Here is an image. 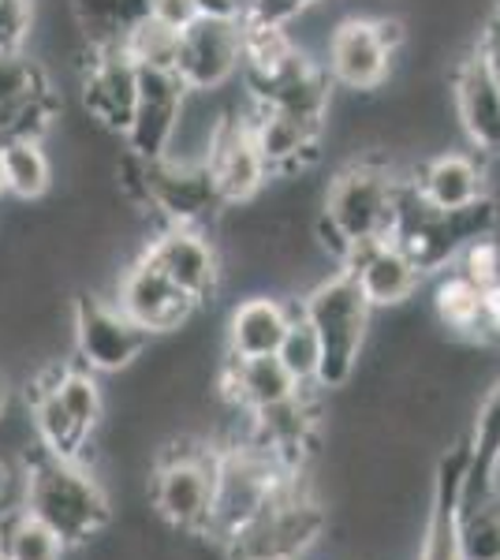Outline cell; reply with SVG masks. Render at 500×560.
Listing matches in <instances>:
<instances>
[{
	"mask_svg": "<svg viewBox=\"0 0 500 560\" xmlns=\"http://www.w3.org/2000/svg\"><path fill=\"white\" fill-rule=\"evenodd\" d=\"M23 509L38 516L68 549L86 546L113 523L105 486L83 464L49 456L42 445L34 456H26Z\"/></svg>",
	"mask_w": 500,
	"mask_h": 560,
	"instance_id": "cell-1",
	"label": "cell"
},
{
	"mask_svg": "<svg viewBox=\"0 0 500 560\" xmlns=\"http://www.w3.org/2000/svg\"><path fill=\"white\" fill-rule=\"evenodd\" d=\"M303 318L311 322L317 348H322V366H317V388H344L351 382L359 355L367 348L370 318L374 306L359 292L351 273H333L306 292L299 303Z\"/></svg>",
	"mask_w": 500,
	"mask_h": 560,
	"instance_id": "cell-2",
	"label": "cell"
},
{
	"mask_svg": "<svg viewBox=\"0 0 500 560\" xmlns=\"http://www.w3.org/2000/svg\"><path fill=\"white\" fill-rule=\"evenodd\" d=\"M325 527H329V512L306 486H299L295 475L221 549L229 560H299L317 546Z\"/></svg>",
	"mask_w": 500,
	"mask_h": 560,
	"instance_id": "cell-3",
	"label": "cell"
},
{
	"mask_svg": "<svg viewBox=\"0 0 500 560\" xmlns=\"http://www.w3.org/2000/svg\"><path fill=\"white\" fill-rule=\"evenodd\" d=\"M299 471H288L277 456L266 453L254 441H235L229 448H217V486H213V512H209V541L224 546L235 530L247 527L269 504V497L295 478Z\"/></svg>",
	"mask_w": 500,
	"mask_h": 560,
	"instance_id": "cell-4",
	"label": "cell"
},
{
	"mask_svg": "<svg viewBox=\"0 0 500 560\" xmlns=\"http://www.w3.org/2000/svg\"><path fill=\"white\" fill-rule=\"evenodd\" d=\"M396 195L399 179L393 168L374 165V161H354L333 176L329 191L322 202V221L344 240H388L396 221Z\"/></svg>",
	"mask_w": 500,
	"mask_h": 560,
	"instance_id": "cell-5",
	"label": "cell"
},
{
	"mask_svg": "<svg viewBox=\"0 0 500 560\" xmlns=\"http://www.w3.org/2000/svg\"><path fill=\"white\" fill-rule=\"evenodd\" d=\"M213 486H217V448H176L165 453L153 467L150 501L153 512L168 527L184 535L202 538L213 512Z\"/></svg>",
	"mask_w": 500,
	"mask_h": 560,
	"instance_id": "cell-6",
	"label": "cell"
},
{
	"mask_svg": "<svg viewBox=\"0 0 500 560\" xmlns=\"http://www.w3.org/2000/svg\"><path fill=\"white\" fill-rule=\"evenodd\" d=\"M71 329H75L83 366L97 374H120L150 345L147 329H139L113 300H97V295H79L71 311Z\"/></svg>",
	"mask_w": 500,
	"mask_h": 560,
	"instance_id": "cell-7",
	"label": "cell"
},
{
	"mask_svg": "<svg viewBox=\"0 0 500 560\" xmlns=\"http://www.w3.org/2000/svg\"><path fill=\"white\" fill-rule=\"evenodd\" d=\"M57 113L60 102L38 60L0 52V142L42 139Z\"/></svg>",
	"mask_w": 500,
	"mask_h": 560,
	"instance_id": "cell-8",
	"label": "cell"
},
{
	"mask_svg": "<svg viewBox=\"0 0 500 560\" xmlns=\"http://www.w3.org/2000/svg\"><path fill=\"white\" fill-rule=\"evenodd\" d=\"M190 90L176 71H153L139 68V94H135L131 120L124 131V147L139 161L165 158L172 139H176L179 116H184Z\"/></svg>",
	"mask_w": 500,
	"mask_h": 560,
	"instance_id": "cell-9",
	"label": "cell"
},
{
	"mask_svg": "<svg viewBox=\"0 0 500 560\" xmlns=\"http://www.w3.org/2000/svg\"><path fill=\"white\" fill-rule=\"evenodd\" d=\"M142 206L158 210L165 224H198L224 202L202 161L158 158L142 161Z\"/></svg>",
	"mask_w": 500,
	"mask_h": 560,
	"instance_id": "cell-10",
	"label": "cell"
},
{
	"mask_svg": "<svg viewBox=\"0 0 500 560\" xmlns=\"http://www.w3.org/2000/svg\"><path fill=\"white\" fill-rule=\"evenodd\" d=\"M206 168L224 206L251 202L269 184V165L254 139L251 113H224L206 150Z\"/></svg>",
	"mask_w": 500,
	"mask_h": 560,
	"instance_id": "cell-11",
	"label": "cell"
},
{
	"mask_svg": "<svg viewBox=\"0 0 500 560\" xmlns=\"http://www.w3.org/2000/svg\"><path fill=\"white\" fill-rule=\"evenodd\" d=\"M113 303L120 306L139 329H147L150 337L184 329V325L195 318L198 306H202L198 300H190L184 288L172 284L147 255H139L124 269Z\"/></svg>",
	"mask_w": 500,
	"mask_h": 560,
	"instance_id": "cell-12",
	"label": "cell"
},
{
	"mask_svg": "<svg viewBox=\"0 0 500 560\" xmlns=\"http://www.w3.org/2000/svg\"><path fill=\"white\" fill-rule=\"evenodd\" d=\"M243 68V26L224 20H195L179 34L176 75L195 94H217Z\"/></svg>",
	"mask_w": 500,
	"mask_h": 560,
	"instance_id": "cell-13",
	"label": "cell"
},
{
	"mask_svg": "<svg viewBox=\"0 0 500 560\" xmlns=\"http://www.w3.org/2000/svg\"><path fill=\"white\" fill-rule=\"evenodd\" d=\"M142 255H147L172 284L184 288L190 300H198V303H209L217 295V288H221V277H224L221 255H217L213 243L198 232V224H165V229L147 243Z\"/></svg>",
	"mask_w": 500,
	"mask_h": 560,
	"instance_id": "cell-14",
	"label": "cell"
},
{
	"mask_svg": "<svg viewBox=\"0 0 500 560\" xmlns=\"http://www.w3.org/2000/svg\"><path fill=\"white\" fill-rule=\"evenodd\" d=\"M393 68V52L385 49L374 20H340L325 38V71H329L333 86L351 90V94H370L388 79Z\"/></svg>",
	"mask_w": 500,
	"mask_h": 560,
	"instance_id": "cell-15",
	"label": "cell"
},
{
	"mask_svg": "<svg viewBox=\"0 0 500 560\" xmlns=\"http://www.w3.org/2000/svg\"><path fill=\"white\" fill-rule=\"evenodd\" d=\"M344 273L354 277L359 292L367 295V303L374 311H393L404 306L422 284V269L415 266L393 240H359L348 247V255L340 261Z\"/></svg>",
	"mask_w": 500,
	"mask_h": 560,
	"instance_id": "cell-16",
	"label": "cell"
},
{
	"mask_svg": "<svg viewBox=\"0 0 500 560\" xmlns=\"http://www.w3.org/2000/svg\"><path fill=\"white\" fill-rule=\"evenodd\" d=\"M94 60L83 79V105L102 128L127 131L131 120L135 94H139V65L124 52V45H105V49H90Z\"/></svg>",
	"mask_w": 500,
	"mask_h": 560,
	"instance_id": "cell-17",
	"label": "cell"
},
{
	"mask_svg": "<svg viewBox=\"0 0 500 560\" xmlns=\"http://www.w3.org/2000/svg\"><path fill=\"white\" fill-rule=\"evenodd\" d=\"M470 464V441L460 438L438 459V475H433V504L430 523H426V538L418 549V560H463L460 553V497L463 478Z\"/></svg>",
	"mask_w": 500,
	"mask_h": 560,
	"instance_id": "cell-18",
	"label": "cell"
},
{
	"mask_svg": "<svg viewBox=\"0 0 500 560\" xmlns=\"http://www.w3.org/2000/svg\"><path fill=\"white\" fill-rule=\"evenodd\" d=\"M452 102H456L463 135H467L481 153L500 158V90L493 79H489L478 52L460 60L456 79H452Z\"/></svg>",
	"mask_w": 500,
	"mask_h": 560,
	"instance_id": "cell-19",
	"label": "cell"
},
{
	"mask_svg": "<svg viewBox=\"0 0 500 560\" xmlns=\"http://www.w3.org/2000/svg\"><path fill=\"white\" fill-rule=\"evenodd\" d=\"M411 184L418 187V195H422L433 210H444V213L470 210V206H478L489 198L486 168H481L475 158L456 153V150L438 153V158L426 161Z\"/></svg>",
	"mask_w": 500,
	"mask_h": 560,
	"instance_id": "cell-20",
	"label": "cell"
},
{
	"mask_svg": "<svg viewBox=\"0 0 500 560\" xmlns=\"http://www.w3.org/2000/svg\"><path fill=\"white\" fill-rule=\"evenodd\" d=\"M299 388H306V385H299L277 355H258V359L224 355L221 393H224V400H232L235 408H243L247 415L288 400Z\"/></svg>",
	"mask_w": 500,
	"mask_h": 560,
	"instance_id": "cell-21",
	"label": "cell"
},
{
	"mask_svg": "<svg viewBox=\"0 0 500 560\" xmlns=\"http://www.w3.org/2000/svg\"><path fill=\"white\" fill-rule=\"evenodd\" d=\"M470 464L463 478L460 504H478L500 497V377L481 396L475 422H470Z\"/></svg>",
	"mask_w": 500,
	"mask_h": 560,
	"instance_id": "cell-22",
	"label": "cell"
},
{
	"mask_svg": "<svg viewBox=\"0 0 500 560\" xmlns=\"http://www.w3.org/2000/svg\"><path fill=\"white\" fill-rule=\"evenodd\" d=\"M254 124V139H258V150L266 158L269 173H295L306 161L317 158V142H322V124L299 120V116L288 113H272V108H258L251 113Z\"/></svg>",
	"mask_w": 500,
	"mask_h": 560,
	"instance_id": "cell-23",
	"label": "cell"
},
{
	"mask_svg": "<svg viewBox=\"0 0 500 560\" xmlns=\"http://www.w3.org/2000/svg\"><path fill=\"white\" fill-rule=\"evenodd\" d=\"M295 318V306L272 295H251L232 311L229 318V355L258 359L277 355L288 325Z\"/></svg>",
	"mask_w": 500,
	"mask_h": 560,
	"instance_id": "cell-24",
	"label": "cell"
},
{
	"mask_svg": "<svg viewBox=\"0 0 500 560\" xmlns=\"http://www.w3.org/2000/svg\"><path fill=\"white\" fill-rule=\"evenodd\" d=\"M60 374H63V366H53V370H45L38 377V385H34V427H38V445L49 456L83 464V453L90 445V430L79 427V422L71 419V411L60 404V396L53 393V385L60 382Z\"/></svg>",
	"mask_w": 500,
	"mask_h": 560,
	"instance_id": "cell-25",
	"label": "cell"
},
{
	"mask_svg": "<svg viewBox=\"0 0 500 560\" xmlns=\"http://www.w3.org/2000/svg\"><path fill=\"white\" fill-rule=\"evenodd\" d=\"M71 12L90 49H105V45H124L127 31L147 20L150 0H71Z\"/></svg>",
	"mask_w": 500,
	"mask_h": 560,
	"instance_id": "cell-26",
	"label": "cell"
},
{
	"mask_svg": "<svg viewBox=\"0 0 500 560\" xmlns=\"http://www.w3.org/2000/svg\"><path fill=\"white\" fill-rule=\"evenodd\" d=\"M68 546L23 509L0 512V560H63Z\"/></svg>",
	"mask_w": 500,
	"mask_h": 560,
	"instance_id": "cell-27",
	"label": "cell"
},
{
	"mask_svg": "<svg viewBox=\"0 0 500 560\" xmlns=\"http://www.w3.org/2000/svg\"><path fill=\"white\" fill-rule=\"evenodd\" d=\"M0 161H4V187L8 195L34 202L49 191L53 184V161L45 153L42 139H12L0 142Z\"/></svg>",
	"mask_w": 500,
	"mask_h": 560,
	"instance_id": "cell-28",
	"label": "cell"
},
{
	"mask_svg": "<svg viewBox=\"0 0 500 560\" xmlns=\"http://www.w3.org/2000/svg\"><path fill=\"white\" fill-rule=\"evenodd\" d=\"M433 311H438L444 329L475 340L478 314H481V288L475 284V280L463 277L460 269H452L449 277H441L438 292H433Z\"/></svg>",
	"mask_w": 500,
	"mask_h": 560,
	"instance_id": "cell-29",
	"label": "cell"
},
{
	"mask_svg": "<svg viewBox=\"0 0 500 560\" xmlns=\"http://www.w3.org/2000/svg\"><path fill=\"white\" fill-rule=\"evenodd\" d=\"M460 553L463 560H500V497L460 504Z\"/></svg>",
	"mask_w": 500,
	"mask_h": 560,
	"instance_id": "cell-30",
	"label": "cell"
},
{
	"mask_svg": "<svg viewBox=\"0 0 500 560\" xmlns=\"http://www.w3.org/2000/svg\"><path fill=\"white\" fill-rule=\"evenodd\" d=\"M124 52L135 60L139 68L153 71H176V52H179V34L168 26L153 23L150 15L142 23H135L124 38Z\"/></svg>",
	"mask_w": 500,
	"mask_h": 560,
	"instance_id": "cell-31",
	"label": "cell"
},
{
	"mask_svg": "<svg viewBox=\"0 0 500 560\" xmlns=\"http://www.w3.org/2000/svg\"><path fill=\"white\" fill-rule=\"evenodd\" d=\"M277 359L288 366V374L295 377L299 385H314L317 388V366H322V348H317V337L311 329V322L303 318V311L295 306V318L288 325L284 340H280Z\"/></svg>",
	"mask_w": 500,
	"mask_h": 560,
	"instance_id": "cell-32",
	"label": "cell"
},
{
	"mask_svg": "<svg viewBox=\"0 0 500 560\" xmlns=\"http://www.w3.org/2000/svg\"><path fill=\"white\" fill-rule=\"evenodd\" d=\"M53 393L60 396V404L71 411V419L79 427H86L94 433V427L102 422L105 400H102V385H97L94 370H63L60 382L53 385Z\"/></svg>",
	"mask_w": 500,
	"mask_h": 560,
	"instance_id": "cell-33",
	"label": "cell"
},
{
	"mask_svg": "<svg viewBox=\"0 0 500 560\" xmlns=\"http://www.w3.org/2000/svg\"><path fill=\"white\" fill-rule=\"evenodd\" d=\"M452 266H456L467 280H475L478 288L500 284V240L493 236V232L470 240L467 247L460 250V258L452 261Z\"/></svg>",
	"mask_w": 500,
	"mask_h": 560,
	"instance_id": "cell-34",
	"label": "cell"
},
{
	"mask_svg": "<svg viewBox=\"0 0 500 560\" xmlns=\"http://www.w3.org/2000/svg\"><path fill=\"white\" fill-rule=\"evenodd\" d=\"M34 26L31 0H0V52H23Z\"/></svg>",
	"mask_w": 500,
	"mask_h": 560,
	"instance_id": "cell-35",
	"label": "cell"
},
{
	"mask_svg": "<svg viewBox=\"0 0 500 560\" xmlns=\"http://www.w3.org/2000/svg\"><path fill=\"white\" fill-rule=\"evenodd\" d=\"M322 0H247V15L258 23H272V26H288L295 23L303 12H311Z\"/></svg>",
	"mask_w": 500,
	"mask_h": 560,
	"instance_id": "cell-36",
	"label": "cell"
},
{
	"mask_svg": "<svg viewBox=\"0 0 500 560\" xmlns=\"http://www.w3.org/2000/svg\"><path fill=\"white\" fill-rule=\"evenodd\" d=\"M150 20L168 26V31L184 34L190 23L198 20L195 0H150Z\"/></svg>",
	"mask_w": 500,
	"mask_h": 560,
	"instance_id": "cell-37",
	"label": "cell"
},
{
	"mask_svg": "<svg viewBox=\"0 0 500 560\" xmlns=\"http://www.w3.org/2000/svg\"><path fill=\"white\" fill-rule=\"evenodd\" d=\"M478 345H500V284L481 288V314H478Z\"/></svg>",
	"mask_w": 500,
	"mask_h": 560,
	"instance_id": "cell-38",
	"label": "cell"
},
{
	"mask_svg": "<svg viewBox=\"0 0 500 560\" xmlns=\"http://www.w3.org/2000/svg\"><path fill=\"white\" fill-rule=\"evenodd\" d=\"M475 52L481 57V65H486L489 79H493L497 90H500V8H497V15H493V20H489L486 26H481Z\"/></svg>",
	"mask_w": 500,
	"mask_h": 560,
	"instance_id": "cell-39",
	"label": "cell"
},
{
	"mask_svg": "<svg viewBox=\"0 0 500 560\" xmlns=\"http://www.w3.org/2000/svg\"><path fill=\"white\" fill-rule=\"evenodd\" d=\"M198 20H224L240 23L247 15V0H195Z\"/></svg>",
	"mask_w": 500,
	"mask_h": 560,
	"instance_id": "cell-40",
	"label": "cell"
},
{
	"mask_svg": "<svg viewBox=\"0 0 500 560\" xmlns=\"http://www.w3.org/2000/svg\"><path fill=\"white\" fill-rule=\"evenodd\" d=\"M15 475L12 467L4 464V459H0V512H8V501H12V486H15Z\"/></svg>",
	"mask_w": 500,
	"mask_h": 560,
	"instance_id": "cell-41",
	"label": "cell"
},
{
	"mask_svg": "<svg viewBox=\"0 0 500 560\" xmlns=\"http://www.w3.org/2000/svg\"><path fill=\"white\" fill-rule=\"evenodd\" d=\"M8 404H12V388H8L4 374H0V419L8 415Z\"/></svg>",
	"mask_w": 500,
	"mask_h": 560,
	"instance_id": "cell-42",
	"label": "cell"
},
{
	"mask_svg": "<svg viewBox=\"0 0 500 560\" xmlns=\"http://www.w3.org/2000/svg\"><path fill=\"white\" fill-rule=\"evenodd\" d=\"M0 195H8V187H4V161H0Z\"/></svg>",
	"mask_w": 500,
	"mask_h": 560,
	"instance_id": "cell-43",
	"label": "cell"
}]
</instances>
